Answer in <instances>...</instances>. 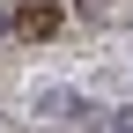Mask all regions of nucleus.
<instances>
[{"label":"nucleus","mask_w":133,"mask_h":133,"mask_svg":"<svg viewBox=\"0 0 133 133\" xmlns=\"http://www.w3.org/2000/svg\"><path fill=\"white\" fill-rule=\"evenodd\" d=\"M111 133H133V104H118V111H111Z\"/></svg>","instance_id":"7ed1b4c3"},{"label":"nucleus","mask_w":133,"mask_h":133,"mask_svg":"<svg viewBox=\"0 0 133 133\" xmlns=\"http://www.w3.org/2000/svg\"><path fill=\"white\" fill-rule=\"evenodd\" d=\"M74 111H89L74 89H44V96H37V118H74Z\"/></svg>","instance_id":"f03ea898"},{"label":"nucleus","mask_w":133,"mask_h":133,"mask_svg":"<svg viewBox=\"0 0 133 133\" xmlns=\"http://www.w3.org/2000/svg\"><path fill=\"white\" fill-rule=\"evenodd\" d=\"M8 22L22 30V37H52V30H59V8H52V0H22Z\"/></svg>","instance_id":"f257e3e1"}]
</instances>
